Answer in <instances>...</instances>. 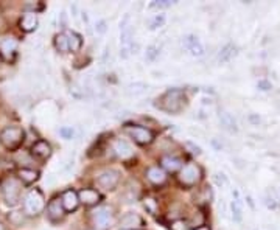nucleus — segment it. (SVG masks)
<instances>
[{"label": "nucleus", "instance_id": "obj_1", "mask_svg": "<svg viewBox=\"0 0 280 230\" xmlns=\"http://www.w3.org/2000/svg\"><path fill=\"white\" fill-rule=\"evenodd\" d=\"M157 101H159L157 106L161 107L162 111L170 112V114H177L185 107L187 99H185V94L181 89H170Z\"/></svg>", "mask_w": 280, "mask_h": 230}, {"label": "nucleus", "instance_id": "obj_2", "mask_svg": "<svg viewBox=\"0 0 280 230\" xmlns=\"http://www.w3.org/2000/svg\"><path fill=\"white\" fill-rule=\"evenodd\" d=\"M25 132L22 128L17 126H8L0 132V143H2L9 151H14L24 143Z\"/></svg>", "mask_w": 280, "mask_h": 230}, {"label": "nucleus", "instance_id": "obj_3", "mask_svg": "<svg viewBox=\"0 0 280 230\" xmlns=\"http://www.w3.org/2000/svg\"><path fill=\"white\" fill-rule=\"evenodd\" d=\"M24 208H25V213L27 215H32V216H37L39 213L44 212V208H45V197H44L41 190H37V188L30 190L28 195L25 196Z\"/></svg>", "mask_w": 280, "mask_h": 230}, {"label": "nucleus", "instance_id": "obj_4", "mask_svg": "<svg viewBox=\"0 0 280 230\" xmlns=\"http://www.w3.org/2000/svg\"><path fill=\"white\" fill-rule=\"evenodd\" d=\"M2 195L5 202L9 207H14L19 202V197H21V184H19L17 179L14 177H8L2 184Z\"/></svg>", "mask_w": 280, "mask_h": 230}, {"label": "nucleus", "instance_id": "obj_5", "mask_svg": "<svg viewBox=\"0 0 280 230\" xmlns=\"http://www.w3.org/2000/svg\"><path fill=\"white\" fill-rule=\"evenodd\" d=\"M201 179V169H199L198 165L195 164H187L181 168V173H179V181H181L184 185L192 187L195 184L199 182Z\"/></svg>", "mask_w": 280, "mask_h": 230}, {"label": "nucleus", "instance_id": "obj_6", "mask_svg": "<svg viewBox=\"0 0 280 230\" xmlns=\"http://www.w3.org/2000/svg\"><path fill=\"white\" fill-rule=\"evenodd\" d=\"M126 132L134 138V142H137L139 145H149L153 142V132L149 131V129L143 128V126H128L126 128Z\"/></svg>", "mask_w": 280, "mask_h": 230}, {"label": "nucleus", "instance_id": "obj_7", "mask_svg": "<svg viewBox=\"0 0 280 230\" xmlns=\"http://www.w3.org/2000/svg\"><path fill=\"white\" fill-rule=\"evenodd\" d=\"M120 181V173L115 169H106L97 177V185L102 190H114Z\"/></svg>", "mask_w": 280, "mask_h": 230}, {"label": "nucleus", "instance_id": "obj_8", "mask_svg": "<svg viewBox=\"0 0 280 230\" xmlns=\"http://www.w3.org/2000/svg\"><path fill=\"white\" fill-rule=\"evenodd\" d=\"M94 224L98 227V229H106L112 224V219H114V215H112V210L109 207H100L98 210L94 212Z\"/></svg>", "mask_w": 280, "mask_h": 230}, {"label": "nucleus", "instance_id": "obj_9", "mask_svg": "<svg viewBox=\"0 0 280 230\" xmlns=\"http://www.w3.org/2000/svg\"><path fill=\"white\" fill-rule=\"evenodd\" d=\"M17 50V41L13 36H6L0 41V58L3 61H11Z\"/></svg>", "mask_w": 280, "mask_h": 230}, {"label": "nucleus", "instance_id": "obj_10", "mask_svg": "<svg viewBox=\"0 0 280 230\" xmlns=\"http://www.w3.org/2000/svg\"><path fill=\"white\" fill-rule=\"evenodd\" d=\"M30 153H32V156L37 159V161H47V159L52 156V146H50V143L45 142V140H37L36 143H33Z\"/></svg>", "mask_w": 280, "mask_h": 230}, {"label": "nucleus", "instance_id": "obj_11", "mask_svg": "<svg viewBox=\"0 0 280 230\" xmlns=\"http://www.w3.org/2000/svg\"><path fill=\"white\" fill-rule=\"evenodd\" d=\"M184 47L188 50L190 55L196 56V58L203 56L204 52H206L204 45L201 44V41H199V39H198L196 36H193V34H188V36L184 37Z\"/></svg>", "mask_w": 280, "mask_h": 230}, {"label": "nucleus", "instance_id": "obj_12", "mask_svg": "<svg viewBox=\"0 0 280 230\" xmlns=\"http://www.w3.org/2000/svg\"><path fill=\"white\" fill-rule=\"evenodd\" d=\"M64 205H63V201L61 199H52V201L48 202L47 205V213H48V218L52 219V221H59L63 216H64Z\"/></svg>", "mask_w": 280, "mask_h": 230}, {"label": "nucleus", "instance_id": "obj_13", "mask_svg": "<svg viewBox=\"0 0 280 230\" xmlns=\"http://www.w3.org/2000/svg\"><path fill=\"white\" fill-rule=\"evenodd\" d=\"M19 27L24 33H32L37 28V14L35 11H30V13H25L21 21H19Z\"/></svg>", "mask_w": 280, "mask_h": 230}, {"label": "nucleus", "instance_id": "obj_14", "mask_svg": "<svg viewBox=\"0 0 280 230\" xmlns=\"http://www.w3.org/2000/svg\"><path fill=\"white\" fill-rule=\"evenodd\" d=\"M61 201H63L66 212H75L79 205V197L73 190H66L61 196Z\"/></svg>", "mask_w": 280, "mask_h": 230}, {"label": "nucleus", "instance_id": "obj_15", "mask_svg": "<svg viewBox=\"0 0 280 230\" xmlns=\"http://www.w3.org/2000/svg\"><path fill=\"white\" fill-rule=\"evenodd\" d=\"M218 117H219V123H221V126L226 129V131H229L231 134H237L238 132V123H237L235 117L231 112L221 111Z\"/></svg>", "mask_w": 280, "mask_h": 230}, {"label": "nucleus", "instance_id": "obj_16", "mask_svg": "<svg viewBox=\"0 0 280 230\" xmlns=\"http://www.w3.org/2000/svg\"><path fill=\"white\" fill-rule=\"evenodd\" d=\"M78 197H79V202H83L84 205H95L100 202V193L97 190H92V188H83L81 192L78 193Z\"/></svg>", "mask_w": 280, "mask_h": 230}, {"label": "nucleus", "instance_id": "obj_17", "mask_svg": "<svg viewBox=\"0 0 280 230\" xmlns=\"http://www.w3.org/2000/svg\"><path fill=\"white\" fill-rule=\"evenodd\" d=\"M114 151L118 157H122V159H129L134 154L131 143L126 142V140H123V138H118L114 142Z\"/></svg>", "mask_w": 280, "mask_h": 230}, {"label": "nucleus", "instance_id": "obj_18", "mask_svg": "<svg viewBox=\"0 0 280 230\" xmlns=\"http://www.w3.org/2000/svg\"><path fill=\"white\" fill-rule=\"evenodd\" d=\"M231 212H232V219L235 223H242L243 219V202L238 196V192H235V197L231 202Z\"/></svg>", "mask_w": 280, "mask_h": 230}, {"label": "nucleus", "instance_id": "obj_19", "mask_svg": "<svg viewBox=\"0 0 280 230\" xmlns=\"http://www.w3.org/2000/svg\"><path fill=\"white\" fill-rule=\"evenodd\" d=\"M39 173L33 168H21L17 171V179L22 181L24 184H33L35 181H37Z\"/></svg>", "mask_w": 280, "mask_h": 230}, {"label": "nucleus", "instance_id": "obj_20", "mask_svg": "<svg viewBox=\"0 0 280 230\" xmlns=\"http://www.w3.org/2000/svg\"><path fill=\"white\" fill-rule=\"evenodd\" d=\"M146 177H148L149 182H153L156 185L165 182V173L159 166H151V168H149L148 171H146Z\"/></svg>", "mask_w": 280, "mask_h": 230}, {"label": "nucleus", "instance_id": "obj_21", "mask_svg": "<svg viewBox=\"0 0 280 230\" xmlns=\"http://www.w3.org/2000/svg\"><path fill=\"white\" fill-rule=\"evenodd\" d=\"M237 56V47L232 44H227L221 48V52L218 55V61L219 63H229Z\"/></svg>", "mask_w": 280, "mask_h": 230}, {"label": "nucleus", "instance_id": "obj_22", "mask_svg": "<svg viewBox=\"0 0 280 230\" xmlns=\"http://www.w3.org/2000/svg\"><path fill=\"white\" fill-rule=\"evenodd\" d=\"M143 224L142 218H140L137 213H126L123 218H122V226L123 227H140Z\"/></svg>", "mask_w": 280, "mask_h": 230}, {"label": "nucleus", "instance_id": "obj_23", "mask_svg": "<svg viewBox=\"0 0 280 230\" xmlns=\"http://www.w3.org/2000/svg\"><path fill=\"white\" fill-rule=\"evenodd\" d=\"M67 39H69V48L70 52H78L83 45V37L75 32H67Z\"/></svg>", "mask_w": 280, "mask_h": 230}, {"label": "nucleus", "instance_id": "obj_24", "mask_svg": "<svg viewBox=\"0 0 280 230\" xmlns=\"http://www.w3.org/2000/svg\"><path fill=\"white\" fill-rule=\"evenodd\" d=\"M55 48L58 50L59 53H67L70 52L69 48V39H67V34L66 33H59L55 36Z\"/></svg>", "mask_w": 280, "mask_h": 230}, {"label": "nucleus", "instance_id": "obj_25", "mask_svg": "<svg viewBox=\"0 0 280 230\" xmlns=\"http://www.w3.org/2000/svg\"><path fill=\"white\" fill-rule=\"evenodd\" d=\"M120 44H122V47L133 45V25H129L120 32Z\"/></svg>", "mask_w": 280, "mask_h": 230}, {"label": "nucleus", "instance_id": "obj_26", "mask_svg": "<svg viewBox=\"0 0 280 230\" xmlns=\"http://www.w3.org/2000/svg\"><path fill=\"white\" fill-rule=\"evenodd\" d=\"M181 161L176 157H170V156H165L162 159V166L167 169V171H176V169L181 168Z\"/></svg>", "mask_w": 280, "mask_h": 230}, {"label": "nucleus", "instance_id": "obj_27", "mask_svg": "<svg viewBox=\"0 0 280 230\" xmlns=\"http://www.w3.org/2000/svg\"><path fill=\"white\" fill-rule=\"evenodd\" d=\"M167 22V16L162 14V13H159V14H154L151 19H149V22H148V28L149 30H157V28H162Z\"/></svg>", "mask_w": 280, "mask_h": 230}, {"label": "nucleus", "instance_id": "obj_28", "mask_svg": "<svg viewBox=\"0 0 280 230\" xmlns=\"http://www.w3.org/2000/svg\"><path fill=\"white\" fill-rule=\"evenodd\" d=\"M146 89H148V86H146L145 83H133V84H129V86H128L126 94H128V95H134V97H137V95L145 94V92H146Z\"/></svg>", "mask_w": 280, "mask_h": 230}, {"label": "nucleus", "instance_id": "obj_29", "mask_svg": "<svg viewBox=\"0 0 280 230\" xmlns=\"http://www.w3.org/2000/svg\"><path fill=\"white\" fill-rule=\"evenodd\" d=\"M159 53H161V48H159V45H148L146 47V53H145V59L149 63H153L157 59Z\"/></svg>", "mask_w": 280, "mask_h": 230}, {"label": "nucleus", "instance_id": "obj_30", "mask_svg": "<svg viewBox=\"0 0 280 230\" xmlns=\"http://www.w3.org/2000/svg\"><path fill=\"white\" fill-rule=\"evenodd\" d=\"M73 134H75L73 128H70V126H64V128L59 129V135H61L63 138H66V140L73 138Z\"/></svg>", "mask_w": 280, "mask_h": 230}, {"label": "nucleus", "instance_id": "obj_31", "mask_svg": "<svg viewBox=\"0 0 280 230\" xmlns=\"http://www.w3.org/2000/svg\"><path fill=\"white\" fill-rule=\"evenodd\" d=\"M257 87H258V91L268 92V91H271V89H273V84H271V81H268V79H258Z\"/></svg>", "mask_w": 280, "mask_h": 230}, {"label": "nucleus", "instance_id": "obj_32", "mask_svg": "<svg viewBox=\"0 0 280 230\" xmlns=\"http://www.w3.org/2000/svg\"><path fill=\"white\" fill-rule=\"evenodd\" d=\"M95 32L98 34H105L107 32V22L105 21V19H100V21L95 24Z\"/></svg>", "mask_w": 280, "mask_h": 230}, {"label": "nucleus", "instance_id": "obj_33", "mask_svg": "<svg viewBox=\"0 0 280 230\" xmlns=\"http://www.w3.org/2000/svg\"><path fill=\"white\" fill-rule=\"evenodd\" d=\"M173 5V2H168V0H161V2H153L151 5V8H159V9H164V8H170Z\"/></svg>", "mask_w": 280, "mask_h": 230}, {"label": "nucleus", "instance_id": "obj_34", "mask_svg": "<svg viewBox=\"0 0 280 230\" xmlns=\"http://www.w3.org/2000/svg\"><path fill=\"white\" fill-rule=\"evenodd\" d=\"M247 122L251 123V125H254V126H258L260 122H262V118H260L258 114L252 112V114H249V115H247Z\"/></svg>", "mask_w": 280, "mask_h": 230}, {"label": "nucleus", "instance_id": "obj_35", "mask_svg": "<svg viewBox=\"0 0 280 230\" xmlns=\"http://www.w3.org/2000/svg\"><path fill=\"white\" fill-rule=\"evenodd\" d=\"M129 21H131V14L129 13H126L125 16H123V19L122 21H120V32H122V30H125L126 27H129L131 24H129Z\"/></svg>", "mask_w": 280, "mask_h": 230}, {"label": "nucleus", "instance_id": "obj_36", "mask_svg": "<svg viewBox=\"0 0 280 230\" xmlns=\"http://www.w3.org/2000/svg\"><path fill=\"white\" fill-rule=\"evenodd\" d=\"M185 146H187L188 149H192V153H193V154H196V156H201V154H203L201 148H199L198 145H195V143H192V142H187V143H185Z\"/></svg>", "mask_w": 280, "mask_h": 230}, {"label": "nucleus", "instance_id": "obj_37", "mask_svg": "<svg viewBox=\"0 0 280 230\" xmlns=\"http://www.w3.org/2000/svg\"><path fill=\"white\" fill-rule=\"evenodd\" d=\"M145 207H146V210H149L151 213H154V212H156V201H154V199H151V197H148L146 201H145Z\"/></svg>", "mask_w": 280, "mask_h": 230}, {"label": "nucleus", "instance_id": "obj_38", "mask_svg": "<svg viewBox=\"0 0 280 230\" xmlns=\"http://www.w3.org/2000/svg\"><path fill=\"white\" fill-rule=\"evenodd\" d=\"M187 223H184V221H175L173 224H172V230H187Z\"/></svg>", "mask_w": 280, "mask_h": 230}, {"label": "nucleus", "instance_id": "obj_39", "mask_svg": "<svg viewBox=\"0 0 280 230\" xmlns=\"http://www.w3.org/2000/svg\"><path fill=\"white\" fill-rule=\"evenodd\" d=\"M81 17H83V21H84L86 24L89 22V16H87V13H84V11H83V13H81Z\"/></svg>", "mask_w": 280, "mask_h": 230}, {"label": "nucleus", "instance_id": "obj_40", "mask_svg": "<svg viewBox=\"0 0 280 230\" xmlns=\"http://www.w3.org/2000/svg\"><path fill=\"white\" fill-rule=\"evenodd\" d=\"M195 230H210V229L206 227V226H203V227H198V229H195Z\"/></svg>", "mask_w": 280, "mask_h": 230}, {"label": "nucleus", "instance_id": "obj_41", "mask_svg": "<svg viewBox=\"0 0 280 230\" xmlns=\"http://www.w3.org/2000/svg\"><path fill=\"white\" fill-rule=\"evenodd\" d=\"M0 230H5V226L2 223H0Z\"/></svg>", "mask_w": 280, "mask_h": 230}, {"label": "nucleus", "instance_id": "obj_42", "mask_svg": "<svg viewBox=\"0 0 280 230\" xmlns=\"http://www.w3.org/2000/svg\"><path fill=\"white\" fill-rule=\"evenodd\" d=\"M129 230H136V229H129Z\"/></svg>", "mask_w": 280, "mask_h": 230}]
</instances>
